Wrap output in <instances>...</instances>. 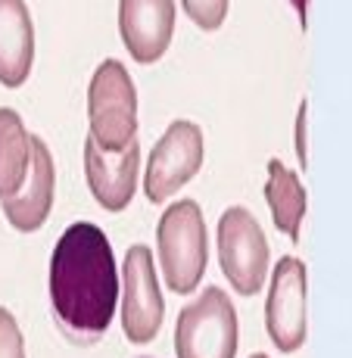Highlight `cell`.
I'll return each mask as SVG.
<instances>
[{
	"instance_id": "obj_1",
	"label": "cell",
	"mask_w": 352,
	"mask_h": 358,
	"mask_svg": "<svg viewBox=\"0 0 352 358\" xmlns=\"http://www.w3.org/2000/svg\"><path fill=\"white\" fill-rule=\"evenodd\" d=\"M119 302V271L109 237L97 224H69L53 246L50 306L72 343L91 346L109 330Z\"/></svg>"
},
{
	"instance_id": "obj_2",
	"label": "cell",
	"mask_w": 352,
	"mask_h": 358,
	"mask_svg": "<svg viewBox=\"0 0 352 358\" xmlns=\"http://www.w3.org/2000/svg\"><path fill=\"white\" fill-rule=\"evenodd\" d=\"M156 243H160V265L169 290L190 296L203 280L206 262H209L206 222L193 199H178L175 206L165 209L160 231H156Z\"/></svg>"
},
{
	"instance_id": "obj_3",
	"label": "cell",
	"mask_w": 352,
	"mask_h": 358,
	"mask_svg": "<svg viewBox=\"0 0 352 358\" xmlns=\"http://www.w3.org/2000/svg\"><path fill=\"white\" fill-rule=\"evenodd\" d=\"M91 141L106 153H119L137 137V91L119 59H103L87 87Z\"/></svg>"
},
{
	"instance_id": "obj_4",
	"label": "cell",
	"mask_w": 352,
	"mask_h": 358,
	"mask_svg": "<svg viewBox=\"0 0 352 358\" xmlns=\"http://www.w3.org/2000/svg\"><path fill=\"white\" fill-rule=\"evenodd\" d=\"M237 312L218 287H206L203 296L181 308L175 324L178 358H237Z\"/></svg>"
},
{
	"instance_id": "obj_5",
	"label": "cell",
	"mask_w": 352,
	"mask_h": 358,
	"mask_svg": "<svg viewBox=\"0 0 352 358\" xmlns=\"http://www.w3.org/2000/svg\"><path fill=\"white\" fill-rule=\"evenodd\" d=\"M218 265L240 296H256L268 274V240L253 212L234 206L218 222Z\"/></svg>"
},
{
	"instance_id": "obj_6",
	"label": "cell",
	"mask_w": 352,
	"mask_h": 358,
	"mask_svg": "<svg viewBox=\"0 0 352 358\" xmlns=\"http://www.w3.org/2000/svg\"><path fill=\"white\" fill-rule=\"evenodd\" d=\"M206 156V141L199 125H193L188 119H178L165 128L160 143L153 147L143 171V190L153 206L165 203L169 196H175L184 184L203 169Z\"/></svg>"
},
{
	"instance_id": "obj_7",
	"label": "cell",
	"mask_w": 352,
	"mask_h": 358,
	"mask_svg": "<svg viewBox=\"0 0 352 358\" xmlns=\"http://www.w3.org/2000/svg\"><path fill=\"white\" fill-rule=\"evenodd\" d=\"M165 299L156 280L153 252L150 246L137 243L128 250L125 268H122V330L131 343L143 346L162 327Z\"/></svg>"
},
{
	"instance_id": "obj_8",
	"label": "cell",
	"mask_w": 352,
	"mask_h": 358,
	"mask_svg": "<svg viewBox=\"0 0 352 358\" xmlns=\"http://www.w3.org/2000/svg\"><path fill=\"white\" fill-rule=\"evenodd\" d=\"M265 327L281 352H296L306 343V265L284 256L272 274L265 302Z\"/></svg>"
},
{
	"instance_id": "obj_9",
	"label": "cell",
	"mask_w": 352,
	"mask_h": 358,
	"mask_svg": "<svg viewBox=\"0 0 352 358\" xmlns=\"http://www.w3.org/2000/svg\"><path fill=\"white\" fill-rule=\"evenodd\" d=\"M53 187H57L53 156L41 137H31V159L22 184H19L16 194L0 196V209H3L6 222L22 234L41 231L53 209Z\"/></svg>"
},
{
	"instance_id": "obj_10",
	"label": "cell",
	"mask_w": 352,
	"mask_h": 358,
	"mask_svg": "<svg viewBox=\"0 0 352 358\" xmlns=\"http://www.w3.org/2000/svg\"><path fill=\"white\" fill-rule=\"evenodd\" d=\"M119 34L134 63L162 59L175 34V0H119Z\"/></svg>"
},
{
	"instance_id": "obj_11",
	"label": "cell",
	"mask_w": 352,
	"mask_h": 358,
	"mask_svg": "<svg viewBox=\"0 0 352 358\" xmlns=\"http://www.w3.org/2000/svg\"><path fill=\"white\" fill-rule=\"evenodd\" d=\"M141 171V143L137 137L119 153H106L87 137L85 141V175L94 199L106 212H122L137 190Z\"/></svg>"
},
{
	"instance_id": "obj_12",
	"label": "cell",
	"mask_w": 352,
	"mask_h": 358,
	"mask_svg": "<svg viewBox=\"0 0 352 358\" xmlns=\"http://www.w3.org/2000/svg\"><path fill=\"white\" fill-rule=\"evenodd\" d=\"M34 66V25L25 0H0V85L22 87Z\"/></svg>"
},
{
	"instance_id": "obj_13",
	"label": "cell",
	"mask_w": 352,
	"mask_h": 358,
	"mask_svg": "<svg viewBox=\"0 0 352 358\" xmlns=\"http://www.w3.org/2000/svg\"><path fill=\"white\" fill-rule=\"evenodd\" d=\"M265 199H268V209H272L274 228L287 234L296 243L302 228V215H306V190H302L296 171H290L281 159H268Z\"/></svg>"
},
{
	"instance_id": "obj_14",
	"label": "cell",
	"mask_w": 352,
	"mask_h": 358,
	"mask_svg": "<svg viewBox=\"0 0 352 358\" xmlns=\"http://www.w3.org/2000/svg\"><path fill=\"white\" fill-rule=\"evenodd\" d=\"M31 159V134L25 131L19 113L0 109V196L19 190Z\"/></svg>"
},
{
	"instance_id": "obj_15",
	"label": "cell",
	"mask_w": 352,
	"mask_h": 358,
	"mask_svg": "<svg viewBox=\"0 0 352 358\" xmlns=\"http://www.w3.org/2000/svg\"><path fill=\"white\" fill-rule=\"evenodd\" d=\"M181 6L197 29L216 31V29H222V22L227 19L231 0H181Z\"/></svg>"
},
{
	"instance_id": "obj_16",
	"label": "cell",
	"mask_w": 352,
	"mask_h": 358,
	"mask_svg": "<svg viewBox=\"0 0 352 358\" xmlns=\"http://www.w3.org/2000/svg\"><path fill=\"white\" fill-rule=\"evenodd\" d=\"M0 358H25V340L13 312L0 306Z\"/></svg>"
},
{
	"instance_id": "obj_17",
	"label": "cell",
	"mask_w": 352,
	"mask_h": 358,
	"mask_svg": "<svg viewBox=\"0 0 352 358\" xmlns=\"http://www.w3.org/2000/svg\"><path fill=\"white\" fill-rule=\"evenodd\" d=\"M296 156L306 169V100L300 103V113H296Z\"/></svg>"
},
{
	"instance_id": "obj_18",
	"label": "cell",
	"mask_w": 352,
	"mask_h": 358,
	"mask_svg": "<svg viewBox=\"0 0 352 358\" xmlns=\"http://www.w3.org/2000/svg\"><path fill=\"white\" fill-rule=\"evenodd\" d=\"M296 3V10H300V19H302V25H306V0H293Z\"/></svg>"
},
{
	"instance_id": "obj_19",
	"label": "cell",
	"mask_w": 352,
	"mask_h": 358,
	"mask_svg": "<svg viewBox=\"0 0 352 358\" xmlns=\"http://www.w3.org/2000/svg\"><path fill=\"white\" fill-rule=\"evenodd\" d=\"M253 358H268V355H253Z\"/></svg>"
}]
</instances>
